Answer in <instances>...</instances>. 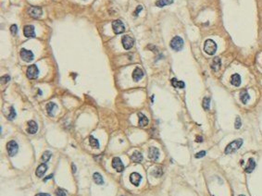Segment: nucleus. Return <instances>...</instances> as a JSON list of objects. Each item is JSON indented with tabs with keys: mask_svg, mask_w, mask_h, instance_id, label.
<instances>
[{
	"mask_svg": "<svg viewBox=\"0 0 262 196\" xmlns=\"http://www.w3.org/2000/svg\"><path fill=\"white\" fill-rule=\"evenodd\" d=\"M243 144V140L242 139H237L235 141L232 142L231 143H229L227 147L225 148V154L226 155H230L236 152L238 149H239Z\"/></svg>",
	"mask_w": 262,
	"mask_h": 196,
	"instance_id": "nucleus-1",
	"label": "nucleus"
},
{
	"mask_svg": "<svg viewBox=\"0 0 262 196\" xmlns=\"http://www.w3.org/2000/svg\"><path fill=\"white\" fill-rule=\"evenodd\" d=\"M204 51L208 55H210V56L214 55L217 51L216 43H215V42L211 39H208L204 44Z\"/></svg>",
	"mask_w": 262,
	"mask_h": 196,
	"instance_id": "nucleus-2",
	"label": "nucleus"
},
{
	"mask_svg": "<svg viewBox=\"0 0 262 196\" xmlns=\"http://www.w3.org/2000/svg\"><path fill=\"white\" fill-rule=\"evenodd\" d=\"M171 47L174 51H181L184 47V40L180 36H175L171 41Z\"/></svg>",
	"mask_w": 262,
	"mask_h": 196,
	"instance_id": "nucleus-3",
	"label": "nucleus"
},
{
	"mask_svg": "<svg viewBox=\"0 0 262 196\" xmlns=\"http://www.w3.org/2000/svg\"><path fill=\"white\" fill-rule=\"evenodd\" d=\"M26 75L28 79H31V80H34V79H37L39 75V69L37 68L36 65H31L27 68Z\"/></svg>",
	"mask_w": 262,
	"mask_h": 196,
	"instance_id": "nucleus-4",
	"label": "nucleus"
},
{
	"mask_svg": "<svg viewBox=\"0 0 262 196\" xmlns=\"http://www.w3.org/2000/svg\"><path fill=\"white\" fill-rule=\"evenodd\" d=\"M7 150L9 156H14L19 151V145L15 141H9L7 144Z\"/></svg>",
	"mask_w": 262,
	"mask_h": 196,
	"instance_id": "nucleus-5",
	"label": "nucleus"
},
{
	"mask_svg": "<svg viewBox=\"0 0 262 196\" xmlns=\"http://www.w3.org/2000/svg\"><path fill=\"white\" fill-rule=\"evenodd\" d=\"M112 29H113L114 34H120L124 32L125 27H124V24L122 21L120 20H116L114 21H112Z\"/></svg>",
	"mask_w": 262,
	"mask_h": 196,
	"instance_id": "nucleus-6",
	"label": "nucleus"
},
{
	"mask_svg": "<svg viewBox=\"0 0 262 196\" xmlns=\"http://www.w3.org/2000/svg\"><path fill=\"white\" fill-rule=\"evenodd\" d=\"M34 53L30 50H27L25 48H22L21 50V58L23 61L25 62H31L32 59H34Z\"/></svg>",
	"mask_w": 262,
	"mask_h": 196,
	"instance_id": "nucleus-7",
	"label": "nucleus"
},
{
	"mask_svg": "<svg viewBox=\"0 0 262 196\" xmlns=\"http://www.w3.org/2000/svg\"><path fill=\"white\" fill-rule=\"evenodd\" d=\"M121 43H122V45H123L124 49L129 50V49H131L133 46V45H134V39L133 38V37H131V36L125 35V36L122 37Z\"/></svg>",
	"mask_w": 262,
	"mask_h": 196,
	"instance_id": "nucleus-8",
	"label": "nucleus"
},
{
	"mask_svg": "<svg viewBox=\"0 0 262 196\" xmlns=\"http://www.w3.org/2000/svg\"><path fill=\"white\" fill-rule=\"evenodd\" d=\"M112 167H113L117 172H122L124 170V165L120 158L115 157L112 159Z\"/></svg>",
	"mask_w": 262,
	"mask_h": 196,
	"instance_id": "nucleus-9",
	"label": "nucleus"
},
{
	"mask_svg": "<svg viewBox=\"0 0 262 196\" xmlns=\"http://www.w3.org/2000/svg\"><path fill=\"white\" fill-rule=\"evenodd\" d=\"M28 13L29 15L34 19H38L42 16L43 14V10L40 7H31L28 8Z\"/></svg>",
	"mask_w": 262,
	"mask_h": 196,
	"instance_id": "nucleus-10",
	"label": "nucleus"
},
{
	"mask_svg": "<svg viewBox=\"0 0 262 196\" xmlns=\"http://www.w3.org/2000/svg\"><path fill=\"white\" fill-rule=\"evenodd\" d=\"M141 180H142V176L140 175L139 173H137V172H133V173H132L130 175L131 183H132L133 185H134V186H136V187H138L139 186Z\"/></svg>",
	"mask_w": 262,
	"mask_h": 196,
	"instance_id": "nucleus-11",
	"label": "nucleus"
},
{
	"mask_svg": "<svg viewBox=\"0 0 262 196\" xmlns=\"http://www.w3.org/2000/svg\"><path fill=\"white\" fill-rule=\"evenodd\" d=\"M148 157L153 161H157L160 158V150L156 147H150L148 150Z\"/></svg>",
	"mask_w": 262,
	"mask_h": 196,
	"instance_id": "nucleus-12",
	"label": "nucleus"
},
{
	"mask_svg": "<svg viewBox=\"0 0 262 196\" xmlns=\"http://www.w3.org/2000/svg\"><path fill=\"white\" fill-rule=\"evenodd\" d=\"M23 32H24V35L27 38H32V37H35V31L34 27L32 25H26L23 28Z\"/></svg>",
	"mask_w": 262,
	"mask_h": 196,
	"instance_id": "nucleus-13",
	"label": "nucleus"
},
{
	"mask_svg": "<svg viewBox=\"0 0 262 196\" xmlns=\"http://www.w3.org/2000/svg\"><path fill=\"white\" fill-rule=\"evenodd\" d=\"M47 169H48V167L46 166V164L45 163H43V164H41L38 167H37L35 174L38 178H42V177L45 174V172L47 171Z\"/></svg>",
	"mask_w": 262,
	"mask_h": 196,
	"instance_id": "nucleus-14",
	"label": "nucleus"
},
{
	"mask_svg": "<svg viewBox=\"0 0 262 196\" xmlns=\"http://www.w3.org/2000/svg\"><path fill=\"white\" fill-rule=\"evenodd\" d=\"M37 130H38V125H37V123L34 120H30L29 122H28L27 132L30 134H34V133H36Z\"/></svg>",
	"mask_w": 262,
	"mask_h": 196,
	"instance_id": "nucleus-15",
	"label": "nucleus"
},
{
	"mask_svg": "<svg viewBox=\"0 0 262 196\" xmlns=\"http://www.w3.org/2000/svg\"><path fill=\"white\" fill-rule=\"evenodd\" d=\"M144 71L140 68H136L133 72V79L134 82H139L144 77Z\"/></svg>",
	"mask_w": 262,
	"mask_h": 196,
	"instance_id": "nucleus-16",
	"label": "nucleus"
},
{
	"mask_svg": "<svg viewBox=\"0 0 262 196\" xmlns=\"http://www.w3.org/2000/svg\"><path fill=\"white\" fill-rule=\"evenodd\" d=\"M57 109H58V106L53 102H50L46 105V112H47V114L51 117L55 115V112Z\"/></svg>",
	"mask_w": 262,
	"mask_h": 196,
	"instance_id": "nucleus-17",
	"label": "nucleus"
},
{
	"mask_svg": "<svg viewBox=\"0 0 262 196\" xmlns=\"http://www.w3.org/2000/svg\"><path fill=\"white\" fill-rule=\"evenodd\" d=\"M139 118V126L140 127H146L148 124V119L143 113H138Z\"/></svg>",
	"mask_w": 262,
	"mask_h": 196,
	"instance_id": "nucleus-18",
	"label": "nucleus"
},
{
	"mask_svg": "<svg viewBox=\"0 0 262 196\" xmlns=\"http://www.w3.org/2000/svg\"><path fill=\"white\" fill-rule=\"evenodd\" d=\"M143 155L142 153H140L138 151H135L133 152V154L132 155V156H131V159H132L133 162H136V163H139V162H142L143 161Z\"/></svg>",
	"mask_w": 262,
	"mask_h": 196,
	"instance_id": "nucleus-19",
	"label": "nucleus"
},
{
	"mask_svg": "<svg viewBox=\"0 0 262 196\" xmlns=\"http://www.w3.org/2000/svg\"><path fill=\"white\" fill-rule=\"evenodd\" d=\"M231 83L232 85H234L236 87L240 86L241 84V77L239 74H233L231 77Z\"/></svg>",
	"mask_w": 262,
	"mask_h": 196,
	"instance_id": "nucleus-20",
	"label": "nucleus"
},
{
	"mask_svg": "<svg viewBox=\"0 0 262 196\" xmlns=\"http://www.w3.org/2000/svg\"><path fill=\"white\" fill-rule=\"evenodd\" d=\"M221 58H215L214 59H213V61H212V64H211V69H213V71H218L219 69H221Z\"/></svg>",
	"mask_w": 262,
	"mask_h": 196,
	"instance_id": "nucleus-21",
	"label": "nucleus"
},
{
	"mask_svg": "<svg viewBox=\"0 0 262 196\" xmlns=\"http://www.w3.org/2000/svg\"><path fill=\"white\" fill-rule=\"evenodd\" d=\"M255 167H256V163H255L254 159L253 158H249L248 164H247V166L245 167V172H247V173H251V172L255 169Z\"/></svg>",
	"mask_w": 262,
	"mask_h": 196,
	"instance_id": "nucleus-22",
	"label": "nucleus"
},
{
	"mask_svg": "<svg viewBox=\"0 0 262 196\" xmlns=\"http://www.w3.org/2000/svg\"><path fill=\"white\" fill-rule=\"evenodd\" d=\"M171 85L175 87V88H180V89H184L185 87V84L184 82L182 81H178L176 78H173L171 80Z\"/></svg>",
	"mask_w": 262,
	"mask_h": 196,
	"instance_id": "nucleus-23",
	"label": "nucleus"
},
{
	"mask_svg": "<svg viewBox=\"0 0 262 196\" xmlns=\"http://www.w3.org/2000/svg\"><path fill=\"white\" fill-rule=\"evenodd\" d=\"M172 3H173V0H157L156 6L158 8H163L168 5H171Z\"/></svg>",
	"mask_w": 262,
	"mask_h": 196,
	"instance_id": "nucleus-24",
	"label": "nucleus"
},
{
	"mask_svg": "<svg viewBox=\"0 0 262 196\" xmlns=\"http://www.w3.org/2000/svg\"><path fill=\"white\" fill-rule=\"evenodd\" d=\"M93 179H94V180H95V182H96L97 185H102V184H104V180H103L102 176H101L99 173H97V172H96V173H94V175H93Z\"/></svg>",
	"mask_w": 262,
	"mask_h": 196,
	"instance_id": "nucleus-25",
	"label": "nucleus"
},
{
	"mask_svg": "<svg viewBox=\"0 0 262 196\" xmlns=\"http://www.w3.org/2000/svg\"><path fill=\"white\" fill-rule=\"evenodd\" d=\"M249 98H250V96H249V95H248V93H247L245 90H244V91H242V92H241V94H240V99H241V101H242L243 104H246L247 101L249 100Z\"/></svg>",
	"mask_w": 262,
	"mask_h": 196,
	"instance_id": "nucleus-26",
	"label": "nucleus"
},
{
	"mask_svg": "<svg viewBox=\"0 0 262 196\" xmlns=\"http://www.w3.org/2000/svg\"><path fill=\"white\" fill-rule=\"evenodd\" d=\"M89 143H90V145L94 148H99V142L98 140L96 139L94 136L89 137Z\"/></svg>",
	"mask_w": 262,
	"mask_h": 196,
	"instance_id": "nucleus-27",
	"label": "nucleus"
},
{
	"mask_svg": "<svg viewBox=\"0 0 262 196\" xmlns=\"http://www.w3.org/2000/svg\"><path fill=\"white\" fill-rule=\"evenodd\" d=\"M51 156H52V154H51L50 151H45V152L43 154V155H42V156H41V160L43 161L44 163L48 162L49 159H50V157H51Z\"/></svg>",
	"mask_w": 262,
	"mask_h": 196,
	"instance_id": "nucleus-28",
	"label": "nucleus"
},
{
	"mask_svg": "<svg viewBox=\"0 0 262 196\" xmlns=\"http://www.w3.org/2000/svg\"><path fill=\"white\" fill-rule=\"evenodd\" d=\"M210 106V99L208 97H205L203 99V107L205 110H208Z\"/></svg>",
	"mask_w": 262,
	"mask_h": 196,
	"instance_id": "nucleus-29",
	"label": "nucleus"
},
{
	"mask_svg": "<svg viewBox=\"0 0 262 196\" xmlns=\"http://www.w3.org/2000/svg\"><path fill=\"white\" fill-rule=\"evenodd\" d=\"M14 118H16V111H15V109H14V107L11 106V107H10V113H9V115H8V119L9 120H13Z\"/></svg>",
	"mask_w": 262,
	"mask_h": 196,
	"instance_id": "nucleus-30",
	"label": "nucleus"
},
{
	"mask_svg": "<svg viewBox=\"0 0 262 196\" xmlns=\"http://www.w3.org/2000/svg\"><path fill=\"white\" fill-rule=\"evenodd\" d=\"M56 196H67V191L59 188L56 191Z\"/></svg>",
	"mask_w": 262,
	"mask_h": 196,
	"instance_id": "nucleus-31",
	"label": "nucleus"
},
{
	"mask_svg": "<svg viewBox=\"0 0 262 196\" xmlns=\"http://www.w3.org/2000/svg\"><path fill=\"white\" fill-rule=\"evenodd\" d=\"M242 126V121H241V119L239 118V117H236V119H235V122H234V127L235 129H240Z\"/></svg>",
	"mask_w": 262,
	"mask_h": 196,
	"instance_id": "nucleus-32",
	"label": "nucleus"
},
{
	"mask_svg": "<svg viewBox=\"0 0 262 196\" xmlns=\"http://www.w3.org/2000/svg\"><path fill=\"white\" fill-rule=\"evenodd\" d=\"M153 175L155 177H160L162 175V170L160 169V167H157V169H156L153 171Z\"/></svg>",
	"mask_w": 262,
	"mask_h": 196,
	"instance_id": "nucleus-33",
	"label": "nucleus"
},
{
	"mask_svg": "<svg viewBox=\"0 0 262 196\" xmlns=\"http://www.w3.org/2000/svg\"><path fill=\"white\" fill-rule=\"evenodd\" d=\"M10 32H11V34H12L13 35L17 34V32H18V27H17L16 24L11 25V27H10Z\"/></svg>",
	"mask_w": 262,
	"mask_h": 196,
	"instance_id": "nucleus-34",
	"label": "nucleus"
},
{
	"mask_svg": "<svg viewBox=\"0 0 262 196\" xmlns=\"http://www.w3.org/2000/svg\"><path fill=\"white\" fill-rule=\"evenodd\" d=\"M205 156H206V151H201V152H199V153H197V154H195V158H202V157H204Z\"/></svg>",
	"mask_w": 262,
	"mask_h": 196,
	"instance_id": "nucleus-35",
	"label": "nucleus"
},
{
	"mask_svg": "<svg viewBox=\"0 0 262 196\" xmlns=\"http://www.w3.org/2000/svg\"><path fill=\"white\" fill-rule=\"evenodd\" d=\"M9 80H10V77H9L8 75H5L1 78V82L5 84V83H7L8 82H9Z\"/></svg>",
	"mask_w": 262,
	"mask_h": 196,
	"instance_id": "nucleus-36",
	"label": "nucleus"
},
{
	"mask_svg": "<svg viewBox=\"0 0 262 196\" xmlns=\"http://www.w3.org/2000/svg\"><path fill=\"white\" fill-rule=\"evenodd\" d=\"M142 9H143V7H142V6H138V7L136 8V10H135V11H134V13H133V16H135V17L138 16L139 12L141 11Z\"/></svg>",
	"mask_w": 262,
	"mask_h": 196,
	"instance_id": "nucleus-37",
	"label": "nucleus"
},
{
	"mask_svg": "<svg viewBox=\"0 0 262 196\" xmlns=\"http://www.w3.org/2000/svg\"><path fill=\"white\" fill-rule=\"evenodd\" d=\"M35 196H51L50 194L48 193H37Z\"/></svg>",
	"mask_w": 262,
	"mask_h": 196,
	"instance_id": "nucleus-38",
	"label": "nucleus"
},
{
	"mask_svg": "<svg viewBox=\"0 0 262 196\" xmlns=\"http://www.w3.org/2000/svg\"><path fill=\"white\" fill-rule=\"evenodd\" d=\"M195 142H197V143H201V142H203V139H202V137H201V136H197V137H196V139H195Z\"/></svg>",
	"mask_w": 262,
	"mask_h": 196,
	"instance_id": "nucleus-39",
	"label": "nucleus"
},
{
	"mask_svg": "<svg viewBox=\"0 0 262 196\" xmlns=\"http://www.w3.org/2000/svg\"><path fill=\"white\" fill-rule=\"evenodd\" d=\"M52 177H53V174H51L50 176H48V177H46V178H45V179H44V181H45H45H47V180H48L49 179H51V178H52Z\"/></svg>",
	"mask_w": 262,
	"mask_h": 196,
	"instance_id": "nucleus-40",
	"label": "nucleus"
},
{
	"mask_svg": "<svg viewBox=\"0 0 262 196\" xmlns=\"http://www.w3.org/2000/svg\"><path fill=\"white\" fill-rule=\"evenodd\" d=\"M72 172H73V173H75V172H76V167H75V166H74V164H72Z\"/></svg>",
	"mask_w": 262,
	"mask_h": 196,
	"instance_id": "nucleus-41",
	"label": "nucleus"
},
{
	"mask_svg": "<svg viewBox=\"0 0 262 196\" xmlns=\"http://www.w3.org/2000/svg\"><path fill=\"white\" fill-rule=\"evenodd\" d=\"M240 196H245V195H240Z\"/></svg>",
	"mask_w": 262,
	"mask_h": 196,
	"instance_id": "nucleus-42",
	"label": "nucleus"
}]
</instances>
